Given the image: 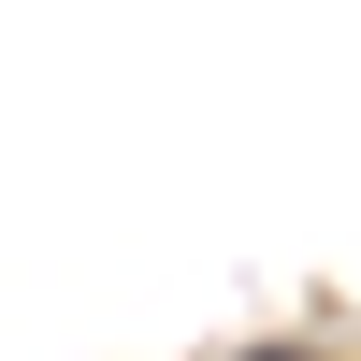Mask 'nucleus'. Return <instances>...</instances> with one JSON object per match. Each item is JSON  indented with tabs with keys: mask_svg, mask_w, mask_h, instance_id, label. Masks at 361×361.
Returning <instances> with one entry per match:
<instances>
[{
	"mask_svg": "<svg viewBox=\"0 0 361 361\" xmlns=\"http://www.w3.org/2000/svg\"><path fill=\"white\" fill-rule=\"evenodd\" d=\"M260 361H304V347H260Z\"/></svg>",
	"mask_w": 361,
	"mask_h": 361,
	"instance_id": "f257e3e1",
	"label": "nucleus"
}]
</instances>
